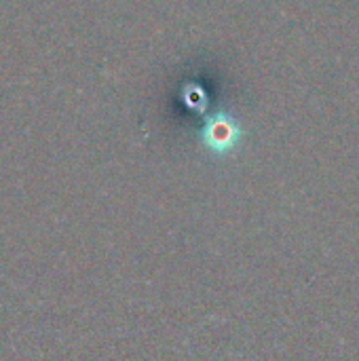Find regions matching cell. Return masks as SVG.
<instances>
[{
    "label": "cell",
    "mask_w": 359,
    "mask_h": 361,
    "mask_svg": "<svg viewBox=\"0 0 359 361\" xmlns=\"http://www.w3.org/2000/svg\"><path fill=\"white\" fill-rule=\"evenodd\" d=\"M237 133H239V131H237V125H235L229 116H224V114L212 116V118L207 121L205 131H203L207 146L214 148V150H220V152L235 146Z\"/></svg>",
    "instance_id": "obj_1"
}]
</instances>
